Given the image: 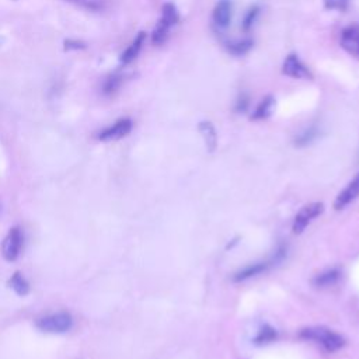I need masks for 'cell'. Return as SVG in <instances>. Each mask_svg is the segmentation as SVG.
Segmentation results:
<instances>
[{
    "label": "cell",
    "instance_id": "obj_19",
    "mask_svg": "<svg viewBox=\"0 0 359 359\" xmlns=\"http://www.w3.org/2000/svg\"><path fill=\"white\" fill-rule=\"evenodd\" d=\"M276 337H278V331H276L274 327L265 325V326L259 331V334L256 336V338H254L253 342H254L256 345H265V344H270V342L275 341Z\"/></svg>",
    "mask_w": 359,
    "mask_h": 359
},
{
    "label": "cell",
    "instance_id": "obj_1",
    "mask_svg": "<svg viewBox=\"0 0 359 359\" xmlns=\"http://www.w3.org/2000/svg\"><path fill=\"white\" fill-rule=\"evenodd\" d=\"M299 337L306 341H314L321 345L327 352L333 353L341 349L345 345V338L337 331L327 329L325 326H314L306 327L299 331Z\"/></svg>",
    "mask_w": 359,
    "mask_h": 359
},
{
    "label": "cell",
    "instance_id": "obj_5",
    "mask_svg": "<svg viewBox=\"0 0 359 359\" xmlns=\"http://www.w3.org/2000/svg\"><path fill=\"white\" fill-rule=\"evenodd\" d=\"M23 247V232L20 228L14 226L6 235L2 243V254L3 259L9 263H13L19 259Z\"/></svg>",
    "mask_w": 359,
    "mask_h": 359
},
{
    "label": "cell",
    "instance_id": "obj_20",
    "mask_svg": "<svg viewBox=\"0 0 359 359\" xmlns=\"http://www.w3.org/2000/svg\"><path fill=\"white\" fill-rule=\"evenodd\" d=\"M122 82H124V76L122 75H120V74L111 75L109 79L104 82V86H102L104 94H107V96L114 94L121 87Z\"/></svg>",
    "mask_w": 359,
    "mask_h": 359
},
{
    "label": "cell",
    "instance_id": "obj_12",
    "mask_svg": "<svg viewBox=\"0 0 359 359\" xmlns=\"http://www.w3.org/2000/svg\"><path fill=\"white\" fill-rule=\"evenodd\" d=\"M145 41H146V32H145V31H140V32L136 35V37H135L133 43H132V44L125 50V52L121 55V63H122V65H129L132 61H135L136 56L139 55V52H140L143 44H145Z\"/></svg>",
    "mask_w": 359,
    "mask_h": 359
},
{
    "label": "cell",
    "instance_id": "obj_2",
    "mask_svg": "<svg viewBox=\"0 0 359 359\" xmlns=\"http://www.w3.org/2000/svg\"><path fill=\"white\" fill-rule=\"evenodd\" d=\"M35 326L43 333L63 334L70 331L72 327H74V317L67 312H59L39 318Z\"/></svg>",
    "mask_w": 359,
    "mask_h": 359
},
{
    "label": "cell",
    "instance_id": "obj_7",
    "mask_svg": "<svg viewBox=\"0 0 359 359\" xmlns=\"http://www.w3.org/2000/svg\"><path fill=\"white\" fill-rule=\"evenodd\" d=\"M132 127H133V124L129 118H121L116 124H113L111 127L101 131L98 133V139L101 142H111V140L122 139V138H125L127 135L131 133Z\"/></svg>",
    "mask_w": 359,
    "mask_h": 359
},
{
    "label": "cell",
    "instance_id": "obj_15",
    "mask_svg": "<svg viewBox=\"0 0 359 359\" xmlns=\"http://www.w3.org/2000/svg\"><path fill=\"white\" fill-rule=\"evenodd\" d=\"M275 105V98L272 96H267L264 97L260 104L256 107L254 113L251 114V120L253 121H261V120H267L271 114H272V109Z\"/></svg>",
    "mask_w": 359,
    "mask_h": 359
},
{
    "label": "cell",
    "instance_id": "obj_3",
    "mask_svg": "<svg viewBox=\"0 0 359 359\" xmlns=\"http://www.w3.org/2000/svg\"><path fill=\"white\" fill-rule=\"evenodd\" d=\"M180 20V14L177 8L173 3H166L162 8V17L155 28V31L152 32V43L155 45H162L166 43L170 28L173 25H175Z\"/></svg>",
    "mask_w": 359,
    "mask_h": 359
},
{
    "label": "cell",
    "instance_id": "obj_17",
    "mask_svg": "<svg viewBox=\"0 0 359 359\" xmlns=\"http://www.w3.org/2000/svg\"><path fill=\"white\" fill-rule=\"evenodd\" d=\"M320 136V129L313 125V127H309L306 128L303 132H301L296 138H295V146L296 148H306L309 145H312V143Z\"/></svg>",
    "mask_w": 359,
    "mask_h": 359
},
{
    "label": "cell",
    "instance_id": "obj_9",
    "mask_svg": "<svg viewBox=\"0 0 359 359\" xmlns=\"http://www.w3.org/2000/svg\"><path fill=\"white\" fill-rule=\"evenodd\" d=\"M358 197H359V174H356L348 183V186L337 195V198L334 201V208L337 210H341L345 206H348Z\"/></svg>",
    "mask_w": 359,
    "mask_h": 359
},
{
    "label": "cell",
    "instance_id": "obj_6",
    "mask_svg": "<svg viewBox=\"0 0 359 359\" xmlns=\"http://www.w3.org/2000/svg\"><path fill=\"white\" fill-rule=\"evenodd\" d=\"M282 74L286 75V76H290V78H294V79H306V80L313 79V75H312V72L309 70V67L295 54L288 55V56H286V59L283 61Z\"/></svg>",
    "mask_w": 359,
    "mask_h": 359
},
{
    "label": "cell",
    "instance_id": "obj_23",
    "mask_svg": "<svg viewBox=\"0 0 359 359\" xmlns=\"http://www.w3.org/2000/svg\"><path fill=\"white\" fill-rule=\"evenodd\" d=\"M250 107V97L246 94V93H241L237 100H236V104H235V111L239 113V114H243L248 110Z\"/></svg>",
    "mask_w": 359,
    "mask_h": 359
},
{
    "label": "cell",
    "instance_id": "obj_11",
    "mask_svg": "<svg viewBox=\"0 0 359 359\" xmlns=\"http://www.w3.org/2000/svg\"><path fill=\"white\" fill-rule=\"evenodd\" d=\"M274 263V260L271 259L270 261H263V263H254V264H250L244 268H241L240 271H237L233 276V281L235 282H241V281H246V279H250L253 276H257L263 272H265Z\"/></svg>",
    "mask_w": 359,
    "mask_h": 359
},
{
    "label": "cell",
    "instance_id": "obj_18",
    "mask_svg": "<svg viewBox=\"0 0 359 359\" xmlns=\"http://www.w3.org/2000/svg\"><path fill=\"white\" fill-rule=\"evenodd\" d=\"M254 45V41L250 40V39H246V40H237V41H232V43H228L226 44V48L228 51L235 55V56H243L246 54L250 52V50L253 48Z\"/></svg>",
    "mask_w": 359,
    "mask_h": 359
},
{
    "label": "cell",
    "instance_id": "obj_16",
    "mask_svg": "<svg viewBox=\"0 0 359 359\" xmlns=\"http://www.w3.org/2000/svg\"><path fill=\"white\" fill-rule=\"evenodd\" d=\"M9 286L19 296H27L30 294V283L19 271L14 272L9 279Z\"/></svg>",
    "mask_w": 359,
    "mask_h": 359
},
{
    "label": "cell",
    "instance_id": "obj_10",
    "mask_svg": "<svg viewBox=\"0 0 359 359\" xmlns=\"http://www.w3.org/2000/svg\"><path fill=\"white\" fill-rule=\"evenodd\" d=\"M213 23L219 28H226L232 20V3L230 0H221V2L215 6L212 14Z\"/></svg>",
    "mask_w": 359,
    "mask_h": 359
},
{
    "label": "cell",
    "instance_id": "obj_13",
    "mask_svg": "<svg viewBox=\"0 0 359 359\" xmlns=\"http://www.w3.org/2000/svg\"><path fill=\"white\" fill-rule=\"evenodd\" d=\"M198 129L205 140V146H206V151L209 153L217 151V146H218V135H217V131H215V127L209 122V121H202L199 122L198 125Z\"/></svg>",
    "mask_w": 359,
    "mask_h": 359
},
{
    "label": "cell",
    "instance_id": "obj_22",
    "mask_svg": "<svg viewBox=\"0 0 359 359\" xmlns=\"http://www.w3.org/2000/svg\"><path fill=\"white\" fill-rule=\"evenodd\" d=\"M351 0H325V8L327 10H337V12H347Z\"/></svg>",
    "mask_w": 359,
    "mask_h": 359
},
{
    "label": "cell",
    "instance_id": "obj_21",
    "mask_svg": "<svg viewBox=\"0 0 359 359\" xmlns=\"http://www.w3.org/2000/svg\"><path fill=\"white\" fill-rule=\"evenodd\" d=\"M259 14H260V6L259 5H253L246 12V14L243 17V23H241L243 31H246V32L250 31V28L254 25Z\"/></svg>",
    "mask_w": 359,
    "mask_h": 359
},
{
    "label": "cell",
    "instance_id": "obj_14",
    "mask_svg": "<svg viewBox=\"0 0 359 359\" xmlns=\"http://www.w3.org/2000/svg\"><path fill=\"white\" fill-rule=\"evenodd\" d=\"M341 278V271L340 268H330L326 270L325 272H321L318 275H316L312 281V283L317 288H329V286L336 285Z\"/></svg>",
    "mask_w": 359,
    "mask_h": 359
},
{
    "label": "cell",
    "instance_id": "obj_4",
    "mask_svg": "<svg viewBox=\"0 0 359 359\" xmlns=\"http://www.w3.org/2000/svg\"><path fill=\"white\" fill-rule=\"evenodd\" d=\"M323 212H325V204L323 202H312L305 205L295 217L292 225L294 233L301 235L317 217H320Z\"/></svg>",
    "mask_w": 359,
    "mask_h": 359
},
{
    "label": "cell",
    "instance_id": "obj_24",
    "mask_svg": "<svg viewBox=\"0 0 359 359\" xmlns=\"http://www.w3.org/2000/svg\"><path fill=\"white\" fill-rule=\"evenodd\" d=\"M69 2L75 3L80 8H85L87 10H100L101 9V5L97 3L96 0H69Z\"/></svg>",
    "mask_w": 359,
    "mask_h": 359
},
{
    "label": "cell",
    "instance_id": "obj_8",
    "mask_svg": "<svg viewBox=\"0 0 359 359\" xmlns=\"http://www.w3.org/2000/svg\"><path fill=\"white\" fill-rule=\"evenodd\" d=\"M341 47L345 52L359 61V27L349 25L341 32Z\"/></svg>",
    "mask_w": 359,
    "mask_h": 359
},
{
    "label": "cell",
    "instance_id": "obj_25",
    "mask_svg": "<svg viewBox=\"0 0 359 359\" xmlns=\"http://www.w3.org/2000/svg\"><path fill=\"white\" fill-rule=\"evenodd\" d=\"M86 44L82 41H75V40H67L65 41V50L72 51V50H85Z\"/></svg>",
    "mask_w": 359,
    "mask_h": 359
}]
</instances>
